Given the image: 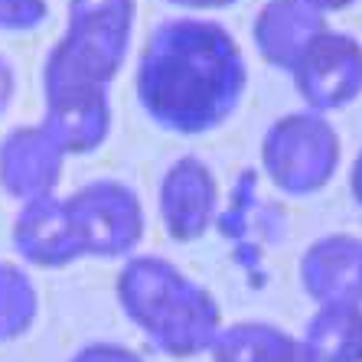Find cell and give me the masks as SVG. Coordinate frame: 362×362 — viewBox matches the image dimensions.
<instances>
[{
  "instance_id": "cell-17",
  "label": "cell",
  "mask_w": 362,
  "mask_h": 362,
  "mask_svg": "<svg viewBox=\"0 0 362 362\" xmlns=\"http://www.w3.org/2000/svg\"><path fill=\"white\" fill-rule=\"evenodd\" d=\"M69 362H147L141 353H134L124 343H111V339H95L85 343Z\"/></svg>"
},
{
  "instance_id": "cell-6",
  "label": "cell",
  "mask_w": 362,
  "mask_h": 362,
  "mask_svg": "<svg viewBox=\"0 0 362 362\" xmlns=\"http://www.w3.org/2000/svg\"><path fill=\"white\" fill-rule=\"evenodd\" d=\"M297 95L310 111H343L362 95V42L343 30H323L291 66Z\"/></svg>"
},
{
  "instance_id": "cell-9",
  "label": "cell",
  "mask_w": 362,
  "mask_h": 362,
  "mask_svg": "<svg viewBox=\"0 0 362 362\" xmlns=\"http://www.w3.org/2000/svg\"><path fill=\"white\" fill-rule=\"evenodd\" d=\"M66 170V151L42 124L10 127L0 137V189L17 202L52 196Z\"/></svg>"
},
{
  "instance_id": "cell-3",
  "label": "cell",
  "mask_w": 362,
  "mask_h": 362,
  "mask_svg": "<svg viewBox=\"0 0 362 362\" xmlns=\"http://www.w3.org/2000/svg\"><path fill=\"white\" fill-rule=\"evenodd\" d=\"M137 0H69L66 30L49 46L42 78L108 85L121 76L134 36Z\"/></svg>"
},
{
  "instance_id": "cell-13",
  "label": "cell",
  "mask_w": 362,
  "mask_h": 362,
  "mask_svg": "<svg viewBox=\"0 0 362 362\" xmlns=\"http://www.w3.org/2000/svg\"><path fill=\"white\" fill-rule=\"evenodd\" d=\"M209 356L212 362H317L300 337L264 320L222 323Z\"/></svg>"
},
{
  "instance_id": "cell-21",
  "label": "cell",
  "mask_w": 362,
  "mask_h": 362,
  "mask_svg": "<svg viewBox=\"0 0 362 362\" xmlns=\"http://www.w3.org/2000/svg\"><path fill=\"white\" fill-rule=\"evenodd\" d=\"M310 7H317L323 13V17H329V13H339V10H349L356 4V0H307Z\"/></svg>"
},
{
  "instance_id": "cell-2",
  "label": "cell",
  "mask_w": 362,
  "mask_h": 362,
  "mask_svg": "<svg viewBox=\"0 0 362 362\" xmlns=\"http://www.w3.org/2000/svg\"><path fill=\"white\" fill-rule=\"evenodd\" d=\"M115 294L127 320L170 359L209 353L222 329L219 300L160 255H131L118 271Z\"/></svg>"
},
{
  "instance_id": "cell-15",
  "label": "cell",
  "mask_w": 362,
  "mask_h": 362,
  "mask_svg": "<svg viewBox=\"0 0 362 362\" xmlns=\"http://www.w3.org/2000/svg\"><path fill=\"white\" fill-rule=\"evenodd\" d=\"M40 317V294L20 264L0 262V343H13L33 329Z\"/></svg>"
},
{
  "instance_id": "cell-11",
  "label": "cell",
  "mask_w": 362,
  "mask_h": 362,
  "mask_svg": "<svg viewBox=\"0 0 362 362\" xmlns=\"http://www.w3.org/2000/svg\"><path fill=\"white\" fill-rule=\"evenodd\" d=\"M300 287L313 303H362V238L329 232L303 248Z\"/></svg>"
},
{
  "instance_id": "cell-5",
  "label": "cell",
  "mask_w": 362,
  "mask_h": 362,
  "mask_svg": "<svg viewBox=\"0 0 362 362\" xmlns=\"http://www.w3.org/2000/svg\"><path fill=\"white\" fill-rule=\"evenodd\" d=\"M82 252L92 258H131L141 245L147 216L141 196L121 180H92L66 199Z\"/></svg>"
},
{
  "instance_id": "cell-12",
  "label": "cell",
  "mask_w": 362,
  "mask_h": 362,
  "mask_svg": "<svg viewBox=\"0 0 362 362\" xmlns=\"http://www.w3.org/2000/svg\"><path fill=\"white\" fill-rule=\"evenodd\" d=\"M327 26V17L307 0H264V7L255 13L252 40L268 66L291 72L307 42Z\"/></svg>"
},
{
  "instance_id": "cell-16",
  "label": "cell",
  "mask_w": 362,
  "mask_h": 362,
  "mask_svg": "<svg viewBox=\"0 0 362 362\" xmlns=\"http://www.w3.org/2000/svg\"><path fill=\"white\" fill-rule=\"evenodd\" d=\"M49 20V0H0V33H30Z\"/></svg>"
},
{
  "instance_id": "cell-1",
  "label": "cell",
  "mask_w": 362,
  "mask_h": 362,
  "mask_svg": "<svg viewBox=\"0 0 362 362\" xmlns=\"http://www.w3.org/2000/svg\"><path fill=\"white\" fill-rule=\"evenodd\" d=\"M134 85L153 124L180 137H199L238 111L248 88V62L222 23L173 17L147 36Z\"/></svg>"
},
{
  "instance_id": "cell-8",
  "label": "cell",
  "mask_w": 362,
  "mask_h": 362,
  "mask_svg": "<svg viewBox=\"0 0 362 362\" xmlns=\"http://www.w3.org/2000/svg\"><path fill=\"white\" fill-rule=\"evenodd\" d=\"M157 209L167 235L180 245L199 242L219 212V180L196 153H183L167 167L157 189Z\"/></svg>"
},
{
  "instance_id": "cell-20",
  "label": "cell",
  "mask_w": 362,
  "mask_h": 362,
  "mask_svg": "<svg viewBox=\"0 0 362 362\" xmlns=\"http://www.w3.org/2000/svg\"><path fill=\"white\" fill-rule=\"evenodd\" d=\"M349 193H353V199L362 206V151L353 160V170H349Z\"/></svg>"
},
{
  "instance_id": "cell-14",
  "label": "cell",
  "mask_w": 362,
  "mask_h": 362,
  "mask_svg": "<svg viewBox=\"0 0 362 362\" xmlns=\"http://www.w3.org/2000/svg\"><path fill=\"white\" fill-rule=\"evenodd\" d=\"M300 339L317 362H362V303H317Z\"/></svg>"
},
{
  "instance_id": "cell-7",
  "label": "cell",
  "mask_w": 362,
  "mask_h": 362,
  "mask_svg": "<svg viewBox=\"0 0 362 362\" xmlns=\"http://www.w3.org/2000/svg\"><path fill=\"white\" fill-rule=\"evenodd\" d=\"M111 92L108 85L78 78H42V121L49 137L66 157L95 153L111 134Z\"/></svg>"
},
{
  "instance_id": "cell-10",
  "label": "cell",
  "mask_w": 362,
  "mask_h": 362,
  "mask_svg": "<svg viewBox=\"0 0 362 362\" xmlns=\"http://www.w3.org/2000/svg\"><path fill=\"white\" fill-rule=\"evenodd\" d=\"M10 238H13V252L33 268H69L78 258H85L72 212L66 199H59L56 193L20 202Z\"/></svg>"
},
{
  "instance_id": "cell-4",
  "label": "cell",
  "mask_w": 362,
  "mask_h": 362,
  "mask_svg": "<svg viewBox=\"0 0 362 362\" xmlns=\"http://www.w3.org/2000/svg\"><path fill=\"white\" fill-rule=\"evenodd\" d=\"M343 141L320 111H291L264 131L262 170L287 196H313L337 177Z\"/></svg>"
},
{
  "instance_id": "cell-18",
  "label": "cell",
  "mask_w": 362,
  "mask_h": 362,
  "mask_svg": "<svg viewBox=\"0 0 362 362\" xmlns=\"http://www.w3.org/2000/svg\"><path fill=\"white\" fill-rule=\"evenodd\" d=\"M13 95H17V72H13V66H10L7 56L0 52V118L10 111Z\"/></svg>"
},
{
  "instance_id": "cell-19",
  "label": "cell",
  "mask_w": 362,
  "mask_h": 362,
  "mask_svg": "<svg viewBox=\"0 0 362 362\" xmlns=\"http://www.w3.org/2000/svg\"><path fill=\"white\" fill-rule=\"evenodd\" d=\"M167 4H173L180 10H189V13H206V10H226L232 4H238V0H167Z\"/></svg>"
}]
</instances>
